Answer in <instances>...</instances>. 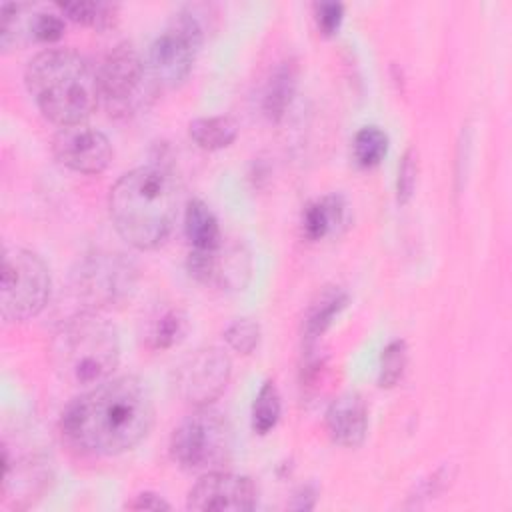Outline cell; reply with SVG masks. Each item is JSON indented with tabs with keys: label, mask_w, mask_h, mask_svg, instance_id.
<instances>
[{
	"label": "cell",
	"mask_w": 512,
	"mask_h": 512,
	"mask_svg": "<svg viewBox=\"0 0 512 512\" xmlns=\"http://www.w3.org/2000/svg\"><path fill=\"white\" fill-rule=\"evenodd\" d=\"M154 424V400L136 376L108 378L76 400L60 418L62 434L82 452L114 456L134 448Z\"/></svg>",
	"instance_id": "cell-1"
},
{
	"label": "cell",
	"mask_w": 512,
	"mask_h": 512,
	"mask_svg": "<svg viewBox=\"0 0 512 512\" xmlns=\"http://www.w3.org/2000/svg\"><path fill=\"white\" fill-rule=\"evenodd\" d=\"M108 210L116 232L138 250L160 246L176 220L178 186L162 166H140L110 188Z\"/></svg>",
	"instance_id": "cell-2"
},
{
	"label": "cell",
	"mask_w": 512,
	"mask_h": 512,
	"mask_svg": "<svg viewBox=\"0 0 512 512\" xmlns=\"http://www.w3.org/2000/svg\"><path fill=\"white\" fill-rule=\"evenodd\" d=\"M24 82L44 118L60 128L84 124L100 100L96 70L70 48L36 54L26 66Z\"/></svg>",
	"instance_id": "cell-3"
},
{
	"label": "cell",
	"mask_w": 512,
	"mask_h": 512,
	"mask_svg": "<svg viewBox=\"0 0 512 512\" xmlns=\"http://www.w3.org/2000/svg\"><path fill=\"white\" fill-rule=\"evenodd\" d=\"M50 352L62 380L72 386H96L108 380L118 366V330L98 312L84 310L60 324Z\"/></svg>",
	"instance_id": "cell-4"
},
{
	"label": "cell",
	"mask_w": 512,
	"mask_h": 512,
	"mask_svg": "<svg viewBox=\"0 0 512 512\" xmlns=\"http://www.w3.org/2000/svg\"><path fill=\"white\" fill-rule=\"evenodd\" d=\"M232 430L222 412L210 406L196 408L170 436V454L178 466L194 472L220 470L230 458Z\"/></svg>",
	"instance_id": "cell-5"
},
{
	"label": "cell",
	"mask_w": 512,
	"mask_h": 512,
	"mask_svg": "<svg viewBox=\"0 0 512 512\" xmlns=\"http://www.w3.org/2000/svg\"><path fill=\"white\" fill-rule=\"evenodd\" d=\"M50 298V272L44 260L22 246L2 254L0 314L4 322H24L42 312Z\"/></svg>",
	"instance_id": "cell-6"
},
{
	"label": "cell",
	"mask_w": 512,
	"mask_h": 512,
	"mask_svg": "<svg viewBox=\"0 0 512 512\" xmlns=\"http://www.w3.org/2000/svg\"><path fill=\"white\" fill-rule=\"evenodd\" d=\"M204 30L192 12H178L148 48L146 68L154 84L176 86L192 70Z\"/></svg>",
	"instance_id": "cell-7"
},
{
	"label": "cell",
	"mask_w": 512,
	"mask_h": 512,
	"mask_svg": "<svg viewBox=\"0 0 512 512\" xmlns=\"http://www.w3.org/2000/svg\"><path fill=\"white\" fill-rule=\"evenodd\" d=\"M136 278V266L124 254L96 252L78 262L72 284L90 308H106L130 298Z\"/></svg>",
	"instance_id": "cell-8"
},
{
	"label": "cell",
	"mask_w": 512,
	"mask_h": 512,
	"mask_svg": "<svg viewBox=\"0 0 512 512\" xmlns=\"http://www.w3.org/2000/svg\"><path fill=\"white\" fill-rule=\"evenodd\" d=\"M98 94L110 114L134 112L148 92L152 82L146 62L130 42L116 44L96 70Z\"/></svg>",
	"instance_id": "cell-9"
},
{
	"label": "cell",
	"mask_w": 512,
	"mask_h": 512,
	"mask_svg": "<svg viewBox=\"0 0 512 512\" xmlns=\"http://www.w3.org/2000/svg\"><path fill=\"white\" fill-rule=\"evenodd\" d=\"M230 372V358L220 348H200L176 368L174 388L184 402L210 406L224 392Z\"/></svg>",
	"instance_id": "cell-10"
},
{
	"label": "cell",
	"mask_w": 512,
	"mask_h": 512,
	"mask_svg": "<svg viewBox=\"0 0 512 512\" xmlns=\"http://www.w3.org/2000/svg\"><path fill=\"white\" fill-rule=\"evenodd\" d=\"M256 504V486L248 476L210 470L190 488L186 506L198 512H248Z\"/></svg>",
	"instance_id": "cell-11"
},
{
	"label": "cell",
	"mask_w": 512,
	"mask_h": 512,
	"mask_svg": "<svg viewBox=\"0 0 512 512\" xmlns=\"http://www.w3.org/2000/svg\"><path fill=\"white\" fill-rule=\"evenodd\" d=\"M188 274L224 290H242L250 278V256L240 244H222L212 250H190L186 258Z\"/></svg>",
	"instance_id": "cell-12"
},
{
	"label": "cell",
	"mask_w": 512,
	"mask_h": 512,
	"mask_svg": "<svg viewBox=\"0 0 512 512\" xmlns=\"http://www.w3.org/2000/svg\"><path fill=\"white\" fill-rule=\"evenodd\" d=\"M52 152L62 166L80 174H100L112 160L110 140L86 124L60 128L54 134Z\"/></svg>",
	"instance_id": "cell-13"
},
{
	"label": "cell",
	"mask_w": 512,
	"mask_h": 512,
	"mask_svg": "<svg viewBox=\"0 0 512 512\" xmlns=\"http://www.w3.org/2000/svg\"><path fill=\"white\" fill-rule=\"evenodd\" d=\"M326 430L340 446H360L368 430V410L362 396L346 392L334 398L326 410Z\"/></svg>",
	"instance_id": "cell-14"
},
{
	"label": "cell",
	"mask_w": 512,
	"mask_h": 512,
	"mask_svg": "<svg viewBox=\"0 0 512 512\" xmlns=\"http://www.w3.org/2000/svg\"><path fill=\"white\" fill-rule=\"evenodd\" d=\"M2 462H4V486L2 494L4 500L12 498L14 506H20L22 500L26 504L44 488L48 480V470L44 468V462L36 458H12L6 448H2Z\"/></svg>",
	"instance_id": "cell-15"
},
{
	"label": "cell",
	"mask_w": 512,
	"mask_h": 512,
	"mask_svg": "<svg viewBox=\"0 0 512 512\" xmlns=\"http://www.w3.org/2000/svg\"><path fill=\"white\" fill-rule=\"evenodd\" d=\"M344 208L346 204L338 194H328L310 202L300 220L302 236L306 240H322L330 236L344 222Z\"/></svg>",
	"instance_id": "cell-16"
},
{
	"label": "cell",
	"mask_w": 512,
	"mask_h": 512,
	"mask_svg": "<svg viewBox=\"0 0 512 512\" xmlns=\"http://www.w3.org/2000/svg\"><path fill=\"white\" fill-rule=\"evenodd\" d=\"M296 64L292 60L282 62L270 76L266 88H264V98H262V110L268 120L280 122L290 108L294 90H296Z\"/></svg>",
	"instance_id": "cell-17"
},
{
	"label": "cell",
	"mask_w": 512,
	"mask_h": 512,
	"mask_svg": "<svg viewBox=\"0 0 512 512\" xmlns=\"http://www.w3.org/2000/svg\"><path fill=\"white\" fill-rule=\"evenodd\" d=\"M184 232L194 250H212L224 240L214 212L198 198L190 200L186 206Z\"/></svg>",
	"instance_id": "cell-18"
},
{
	"label": "cell",
	"mask_w": 512,
	"mask_h": 512,
	"mask_svg": "<svg viewBox=\"0 0 512 512\" xmlns=\"http://www.w3.org/2000/svg\"><path fill=\"white\" fill-rule=\"evenodd\" d=\"M236 124L228 116L196 118L188 126L192 142L202 150H222L236 140Z\"/></svg>",
	"instance_id": "cell-19"
},
{
	"label": "cell",
	"mask_w": 512,
	"mask_h": 512,
	"mask_svg": "<svg viewBox=\"0 0 512 512\" xmlns=\"http://www.w3.org/2000/svg\"><path fill=\"white\" fill-rule=\"evenodd\" d=\"M32 6L18 4V2H4L0 8L2 28H0V42L4 50L16 48L32 40L30 34V20H32Z\"/></svg>",
	"instance_id": "cell-20"
},
{
	"label": "cell",
	"mask_w": 512,
	"mask_h": 512,
	"mask_svg": "<svg viewBox=\"0 0 512 512\" xmlns=\"http://www.w3.org/2000/svg\"><path fill=\"white\" fill-rule=\"evenodd\" d=\"M346 302H348L346 292H342L338 288L326 290L306 316V322H304L306 342H314L316 338H320L332 324L334 316H338V312L346 306Z\"/></svg>",
	"instance_id": "cell-21"
},
{
	"label": "cell",
	"mask_w": 512,
	"mask_h": 512,
	"mask_svg": "<svg viewBox=\"0 0 512 512\" xmlns=\"http://www.w3.org/2000/svg\"><path fill=\"white\" fill-rule=\"evenodd\" d=\"M188 332V318L182 310L178 308H168L164 312H160V316H156L150 322L148 328V344L154 350H168L172 346H176L184 334Z\"/></svg>",
	"instance_id": "cell-22"
},
{
	"label": "cell",
	"mask_w": 512,
	"mask_h": 512,
	"mask_svg": "<svg viewBox=\"0 0 512 512\" xmlns=\"http://www.w3.org/2000/svg\"><path fill=\"white\" fill-rule=\"evenodd\" d=\"M70 20L80 22L84 26L96 28V30H106L114 26L118 18V4L110 2H58L56 4Z\"/></svg>",
	"instance_id": "cell-23"
},
{
	"label": "cell",
	"mask_w": 512,
	"mask_h": 512,
	"mask_svg": "<svg viewBox=\"0 0 512 512\" xmlns=\"http://www.w3.org/2000/svg\"><path fill=\"white\" fill-rule=\"evenodd\" d=\"M388 152V136L378 126H364L352 142V156L360 168L378 166Z\"/></svg>",
	"instance_id": "cell-24"
},
{
	"label": "cell",
	"mask_w": 512,
	"mask_h": 512,
	"mask_svg": "<svg viewBox=\"0 0 512 512\" xmlns=\"http://www.w3.org/2000/svg\"><path fill=\"white\" fill-rule=\"evenodd\" d=\"M252 428L258 434L270 432L280 418V394L272 380H266L252 404Z\"/></svg>",
	"instance_id": "cell-25"
},
{
	"label": "cell",
	"mask_w": 512,
	"mask_h": 512,
	"mask_svg": "<svg viewBox=\"0 0 512 512\" xmlns=\"http://www.w3.org/2000/svg\"><path fill=\"white\" fill-rule=\"evenodd\" d=\"M406 342L404 340H392L380 356V370H378V386L380 388H392L398 384V380L404 374L406 368Z\"/></svg>",
	"instance_id": "cell-26"
},
{
	"label": "cell",
	"mask_w": 512,
	"mask_h": 512,
	"mask_svg": "<svg viewBox=\"0 0 512 512\" xmlns=\"http://www.w3.org/2000/svg\"><path fill=\"white\" fill-rule=\"evenodd\" d=\"M224 340L238 354H250L260 342V328L250 318H238L224 330Z\"/></svg>",
	"instance_id": "cell-27"
},
{
	"label": "cell",
	"mask_w": 512,
	"mask_h": 512,
	"mask_svg": "<svg viewBox=\"0 0 512 512\" xmlns=\"http://www.w3.org/2000/svg\"><path fill=\"white\" fill-rule=\"evenodd\" d=\"M416 174H418V158L414 148H408L398 166V182H396V198L400 204H408L416 188Z\"/></svg>",
	"instance_id": "cell-28"
},
{
	"label": "cell",
	"mask_w": 512,
	"mask_h": 512,
	"mask_svg": "<svg viewBox=\"0 0 512 512\" xmlns=\"http://www.w3.org/2000/svg\"><path fill=\"white\" fill-rule=\"evenodd\" d=\"M32 40L56 42L64 34V20L54 12H34L30 20Z\"/></svg>",
	"instance_id": "cell-29"
},
{
	"label": "cell",
	"mask_w": 512,
	"mask_h": 512,
	"mask_svg": "<svg viewBox=\"0 0 512 512\" xmlns=\"http://www.w3.org/2000/svg\"><path fill=\"white\" fill-rule=\"evenodd\" d=\"M314 18L316 26L324 36H332L338 32L342 18H344V6L340 2H316L314 4Z\"/></svg>",
	"instance_id": "cell-30"
},
{
	"label": "cell",
	"mask_w": 512,
	"mask_h": 512,
	"mask_svg": "<svg viewBox=\"0 0 512 512\" xmlns=\"http://www.w3.org/2000/svg\"><path fill=\"white\" fill-rule=\"evenodd\" d=\"M130 510H170V502H166L162 496L154 492H142L132 502L126 504Z\"/></svg>",
	"instance_id": "cell-31"
}]
</instances>
